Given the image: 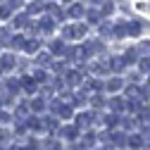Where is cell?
<instances>
[{
    "label": "cell",
    "instance_id": "obj_1",
    "mask_svg": "<svg viewBox=\"0 0 150 150\" xmlns=\"http://www.w3.org/2000/svg\"><path fill=\"white\" fill-rule=\"evenodd\" d=\"M62 36H64V38H83V36H86V26H83V24H74V26H64Z\"/></svg>",
    "mask_w": 150,
    "mask_h": 150
},
{
    "label": "cell",
    "instance_id": "obj_2",
    "mask_svg": "<svg viewBox=\"0 0 150 150\" xmlns=\"http://www.w3.org/2000/svg\"><path fill=\"white\" fill-rule=\"evenodd\" d=\"M122 86H124V81H122L119 76H115V79H110V81H107L105 88H107L110 93H117V91H122Z\"/></svg>",
    "mask_w": 150,
    "mask_h": 150
},
{
    "label": "cell",
    "instance_id": "obj_3",
    "mask_svg": "<svg viewBox=\"0 0 150 150\" xmlns=\"http://www.w3.org/2000/svg\"><path fill=\"white\" fill-rule=\"evenodd\" d=\"M124 67H126V64H124V57H112V60H110V69H112V71L119 74Z\"/></svg>",
    "mask_w": 150,
    "mask_h": 150
},
{
    "label": "cell",
    "instance_id": "obj_4",
    "mask_svg": "<svg viewBox=\"0 0 150 150\" xmlns=\"http://www.w3.org/2000/svg\"><path fill=\"white\" fill-rule=\"evenodd\" d=\"M19 83H22V88H24L26 93H36V83H33V79H31V76H24Z\"/></svg>",
    "mask_w": 150,
    "mask_h": 150
},
{
    "label": "cell",
    "instance_id": "obj_5",
    "mask_svg": "<svg viewBox=\"0 0 150 150\" xmlns=\"http://www.w3.org/2000/svg\"><path fill=\"white\" fill-rule=\"evenodd\" d=\"M0 64H3V69H12V67L17 64V60H14V55H3Z\"/></svg>",
    "mask_w": 150,
    "mask_h": 150
},
{
    "label": "cell",
    "instance_id": "obj_6",
    "mask_svg": "<svg viewBox=\"0 0 150 150\" xmlns=\"http://www.w3.org/2000/svg\"><path fill=\"white\" fill-rule=\"evenodd\" d=\"M129 148H134V150H138V148H143V136H138V134H134L129 138Z\"/></svg>",
    "mask_w": 150,
    "mask_h": 150
},
{
    "label": "cell",
    "instance_id": "obj_7",
    "mask_svg": "<svg viewBox=\"0 0 150 150\" xmlns=\"http://www.w3.org/2000/svg\"><path fill=\"white\" fill-rule=\"evenodd\" d=\"M136 60H138V50H136V48L126 50V55H124V64H131V62H136Z\"/></svg>",
    "mask_w": 150,
    "mask_h": 150
},
{
    "label": "cell",
    "instance_id": "obj_8",
    "mask_svg": "<svg viewBox=\"0 0 150 150\" xmlns=\"http://www.w3.org/2000/svg\"><path fill=\"white\" fill-rule=\"evenodd\" d=\"M12 17V5L5 3V5H0V19H10Z\"/></svg>",
    "mask_w": 150,
    "mask_h": 150
},
{
    "label": "cell",
    "instance_id": "obj_9",
    "mask_svg": "<svg viewBox=\"0 0 150 150\" xmlns=\"http://www.w3.org/2000/svg\"><path fill=\"white\" fill-rule=\"evenodd\" d=\"M50 52L62 55V52H64V43H62V41H52V43H50Z\"/></svg>",
    "mask_w": 150,
    "mask_h": 150
},
{
    "label": "cell",
    "instance_id": "obj_10",
    "mask_svg": "<svg viewBox=\"0 0 150 150\" xmlns=\"http://www.w3.org/2000/svg\"><path fill=\"white\" fill-rule=\"evenodd\" d=\"M52 29H55V22L50 19V17H45V19L41 22V31H45V33H50Z\"/></svg>",
    "mask_w": 150,
    "mask_h": 150
},
{
    "label": "cell",
    "instance_id": "obj_11",
    "mask_svg": "<svg viewBox=\"0 0 150 150\" xmlns=\"http://www.w3.org/2000/svg\"><path fill=\"white\" fill-rule=\"evenodd\" d=\"M138 69H141L143 74H150V57H141V60H138Z\"/></svg>",
    "mask_w": 150,
    "mask_h": 150
},
{
    "label": "cell",
    "instance_id": "obj_12",
    "mask_svg": "<svg viewBox=\"0 0 150 150\" xmlns=\"http://www.w3.org/2000/svg\"><path fill=\"white\" fill-rule=\"evenodd\" d=\"M112 143H115V145H126L129 141H126L124 134H119V131H117V134H112Z\"/></svg>",
    "mask_w": 150,
    "mask_h": 150
},
{
    "label": "cell",
    "instance_id": "obj_13",
    "mask_svg": "<svg viewBox=\"0 0 150 150\" xmlns=\"http://www.w3.org/2000/svg\"><path fill=\"white\" fill-rule=\"evenodd\" d=\"M12 48H17V50L26 48V38H24V36H14V38H12Z\"/></svg>",
    "mask_w": 150,
    "mask_h": 150
},
{
    "label": "cell",
    "instance_id": "obj_14",
    "mask_svg": "<svg viewBox=\"0 0 150 150\" xmlns=\"http://www.w3.org/2000/svg\"><path fill=\"white\" fill-rule=\"evenodd\" d=\"M110 107L115 110V112H119V110H124L126 105H124V100H119V98H112V100H110Z\"/></svg>",
    "mask_w": 150,
    "mask_h": 150
},
{
    "label": "cell",
    "instance_id": "obj_15",
    "mask_svg": "<svg viewBox=\"0 0 150 150\" xmlns=\"http://www.w3.org/2000/svg\"><path fill=\"white\" fill-rule=\"evenodd\" d=\"M126 29H129V36H138V33H141V24H138V22H131Z\"/></svg>",
    "mask_w": 150,
    "mask_h": 150
},
{
    "label": "cell",
    "instance_id": "obj_16",
    "mask_svg": "<svg viewBox=\"0 0 150 150\" xmlns=\"http://www.w3.org/2000/svg\"><path fill=\"white\" fill-rule=\"evenodd\" d=\"M69 14H71V17H81V14H83V5H79V3L71 5V7H69Z\"/></svg>",
    "mask_w": 150,
    "mask_h": 150
},
{
    "label": "cell",
    "instance_id": "obj_17",
    "mask_svg": "<svg viewBox=\"0 0 150 150\" xmlns=\"http://www.w3.org/2000/svg\"><path fill=\"white\" fill-rule=\"evenodd\" d=\"M38 45H41V43H38V41H26V48H24V50H26V52H31V55H33V52H36V50H38Z\"/></svg>",
    "mask_w": 150,
    "mask_h": 150
},
{
    "label": "cell",
    "instance_id": "obj_18",
    "mask_svg": "<svg viewBox=\"0 0 150 150\" xmlns=\"http://www.w3.org/2000/svg\"><path fill=\"white\" fill-rule=\"evenodd\" d=\"M141 93H143V91H141L138 86H129V88H126V96H129V98H136V96H141Z\"/></svg>",
    "mask_w": 150,
    "mask_h": 150
},
{
    "label": "cell",
    "instance_id": "obj_19",
    "mask_svg": "<svg viewBox=\"0 0 150 150\" xmlns=\"http://www.w3.org/2000/svg\"><path fill=\"white\" fill-rule=\"evenodd\" d=\"M126 33H129V29H126L124 24H117V26H115V36H117V38H122V36H126Z\"/></svg>",
    "mask_w": 150,
    "mask_h": 150
},
{
    "label": "cell",
    "instance_id": "obj_20",
    "mask_svg": "<svg viewBox=\"0 0 150 150\" xmlns=\"http://www.w3.org/2000/svg\"><path fill=\"white\" fill-rule=\"evenodd\" d=\"M43 107H45V105H43V100H38V98L31 100V110H33V112H43Z\"/></svg>",
    "mask_w": 150,
    "mask_h": 150
},
{
    "label": "cell",
    "instance_id": "obj_21",
    "mask_svg": "<svg viewBox=\"0 0 150 150\" xmlns=\"http://www.w3.org/2000/svg\"><path fill=\"white\" fill-rule=\"evenodd\" d=\"M43 7H45V5H41V3H31V5H29V12H31V14H38V12H43Z\"/></svg>",
    "mask_w": 150,
    "mask_h": 150
},
{
    "label": "cell",
    "instance_id": "obj_22",
    "mask_svg": "<svg viewBox=\"0 0 150 150\" xmlns=\"http://www.w3.org/2000/svg\"><path fill=\"white\" fill-rule=\"evenodd\" d=\"M100 33H103V36L115 33V29H112V24H110V22H105V24H100Z\"/></svg>",
    "mask_w": 150,
    "mask_h": 150
},
{
    "label": "cell",
    "instance_id": "obj_23",
    "mask_svg": "<svg viewBox=\"0 0 150 150\" xmlns=\"http://www.w3.org/2000/svg\"><path fill=\"white\" fill-rule=\"evenodd\" d=\"M26 122H29V126H31V129H41V126H43V124H41V119H38V117H29V119H26Z\"/></svg>",
    "mask_w": 150,
    "mask_h": 150
},
{
    "label": "cell",
    "instance_id": "obj_24",
    "mask_svg": "<svg viewBox=\"0 0 150 150\" xmlns=\"http://www.w3.org/2000/svg\"><path fill=\"white\" fill-rule=\"evenodd\" d=\"M67 79H69L71 83H79V81H81V74H79V71H69V74H67Z\"/></svg>",
    "mask_w": 150,
    "mask_h": 150
},
{
    "label": "cell",
    "instance_id": "obj_25",
    "mask_svg": "<svg viewBox=\"0 0 150 150\" xmlns=\"http://www.w3.org/2000/svg\"><path fill=\"white\" fill-rule=\"evenodd\" d=\"M76 122H79V126H88V122H91V115H79V117H76Z\"/></svg>",
    "mask_w": 150,
    "mask_h": 150
},
{
    "label": "cell",
    "instance_id": "obj_26",
    "mask_svg": "<svg viewBox=\"0 0 150 150\" xmlns=\"http://www.w3.org/2000/svg\"><path fill=\"white\" fill-rule=\"evenodd\" d=\"M60 117H64V119H69V117H71V107H69V105H62V110H60Z\"/></svg>",
    "mask_w": 150,
    "mask_h": 150
},
{
    "label": "cell",
    "instance_id": "obj_27",
    "mask_svg": "<svg viewBox=\"0 0 150 150\" xmlns=\"http://www.w3.org/2000/svg\"><path fill=\"white\" fill-rule=\"evenodd\" d=\"M112 10H115V5H112V3H105V5L100 7V12H103V14H110Z\"/></svg>",
    "mask_w": 150,
    "mask_h": 150
},
{
    "label": "cell",
    "instance_id": "obj_28",
    "mask_svg": "<svg viewBox=\"0 0 150 150\" xmlns=\"http://www.w3.org/2000/svg\"><path fill=\"white\" fill-rule=\"evenodd\" d=\"M17 115H19V117H26V115H29V107H26V105H19V110H17ZM26 119H29V117H26Z\"/></svg>",
    "mask_w": 150,
    "mask_h": 150
},
{
    "label": "cell",
    "instance_id": "obj_29",
    "mask_svg": "<svg viewBox=\"0 0 150 150\" xmlns=\"http://www.w3.org/2000/svg\"><path fill=\"white\" fill-rule=\"evenodd\" d=\"M105 124H107V126H115V124H117V115H107Z\"/></svg>",
    "mask_w": 150,
    "mask_h": 150
},
{
    "label": "cell",
    "instance_id": "obj_30",
    "mask_svg": "<svg viewBox=\"0 0 150 150\" xmlns=\"http://www.w3.org/2000/svg\"><path fill=\"white\" fill-rule=\"evenodd\" d=\"M24 24H26V14H22V17L14 19V26H24Z\"/></svg>",
    "mask_w": 150,
    "mask_h": 150
},
{
    "label": "cell",
    "instance_id": "obj_31",
    "mask_svg": "<svg viewBox=\"0 0 150 150\" xmlns=\"http://www.w3.org/2000/svg\"><path fill=\"white\" fill-rule=\"evenodd\" d=\"M98 19H100V14H98V12H88V22H93V24H96Z\"/></svg>",
    "mask_w": 150,
    "mask_h": 150
},
{
    "label": "cell",
    "instance_id": "obj_32",
    "mask_svg": "<svg viewBox=\"0 0 150 150\" xmlns=\"http://www.w3.org/2000/svg\"><path fill=\"white\" fill-rule=\"evenodd\" d=\"M45 79H48L45 71H36V81H45Z\"/></svg>",
    "mask_w": 150,
    "mask_h": 150
},
{
    "label": "cell",
    "instance_id": "obj_33",
    "mask_svg": "<svg viewBox=\"0 0 150 150\" xmlns=\"http://www.w3.org/2000/svg\"><path fill=\"white\" fill-rule=\"evenodd\" d=\"M141 52H150V41H143L141 43Z\"/></svg>",
    "mask_w": 150,
    "mask_h": 150
},
{
    "label": "cell",
    "instance_id": "obj_34",
    "mask_svg": "<svg viewBox=\"0 0 150 150\" xmlns=\"http://www.w3.org/2000/svg\"><path fill=\"white\" fill-rule=\"evenodd\" d=\"M38 62H41V64H43V62H50V55H45V52H41V55H38Z\"/></svg>",
    "mask_w": 150,
    "mask_h": 150
},
{
    "label": "cell",
    "instance_id": "obj_35",
    "mask_svg": "<svg viewBox=\"0 0 150 150\" xmlns=\"http://www.w3.org/2000/svg\"><path fill=\"white\" fill-rule=\"evenodd\" d=\"M64 134H67L69 138H74V136H76V129H64Z\"/></svg>",
    "mask_w": 150,
    "mask_h": 150
},
{
    "label": "cell",
    "instance_id": "obj_36",
    "mask_svg": "<svg viewBox=\"0 0 150 150\" xmlns=\"http://www.w3.org/2000/svg\"><path fill=\"white\" fill-rule=\"evenodd\" d=\"M22 150H36V145H33V143H31V145H29V148H22Z\"/></svg>",
    "mask_w": 150,
    "mask_h": 150
},
{
    "label": "cell",
    "instance_id": "obj_37",
    "mask_svg": "<svg viewBox=\"0 0 150 150\" xmlns=\"http://www.w3.org/2000/svg\"><path fill=\"white\" fill-rule=\"evenodd\" d=\"M3 136H5V131H0V138H3Z\"/></svg>",
    "mask_w": 150,
    "mask_h": 150
},
{
    "label": "cell",
    "instance_id": "obj_38",
    "mask_svg": "<svg viewBox=\"0 0 150 150\" xmlns=\"http://www.w3.org/2000/svg\"><path fill=\"white\" fill-rule=\"evenodd\" d=\"M148 86H150V76H148Z\"/></svg>",
    "mask_w": 150,
    "mask_h": 150
}]
</instances>
